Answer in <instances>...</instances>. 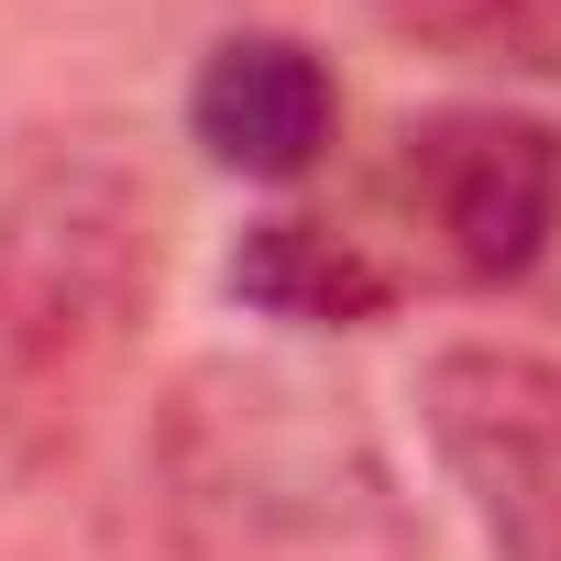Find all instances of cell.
<instances>
[{
    "label": "cell",
    "mask_w": 561,
    "mask_h": 561,
    "mask_svg": "<svg viewBox=\"0 0 561 561\" xmlns=\"http://www.w3.org/2000/svg\"><path fill=\"white\" fill-rule=\"evenodd\" d=\"M144 473L187 561H430L419 495L364 397L275 353L187 364L154 397Z\"/></svg>",
    "instance_id": "obj_1"
},
{
    "label": "cell",
    "mask_w": 561,
    "mask_h": 561,
    "mask_svg": "<svg viewBox=\"0 0 561 561\" xmlns=\"http://www.w3.org/2000/svg\"><path fill=\"white\" fill-rule=\"evenodd\" d=\"M165 198L133 154L78 144L0 187V451L45 462L111 397L154 320Z\"/></svg>",
    "instance_id": "obj_2"
},
{
    "label": "cell",
    "mask_w": 561,
    "mask_h": 561,
    "mask_svg": "<svg viewBox=\"0 0 561 561\" xmlns=\"http://www.w3.org/2000/svg\"><path fill=\"white\" fill-rule=\"evenodd\" d=\"M397 209H408L430 275L561 320V122H528V111L408 122L397 133Z\"/></svg>",
    "instance_id": "obj_3"
},
{
    "label": "cell",
    "mask_w": 561,
    "mask_h": 561,
    "mask_svg": "<svg viewBox=\"0 0 561 561\" xmlns=\"http://www.w3.org/2000/svg\"><path fill=\"white\" fill-rule=\"evenodd\" d=\"M419 430L495 561H561V364L528 342H451L419 364Z\"/></svg>",
    "instance_id": "obj_4"
},
{
    "label": "cell",
    "mask_w": 561,
    "mask_h": 561,
    "mask_svg": "<svg viewBox=\"0 0 561 561\" xmlns=\"http://www.w3.org/2000/svg\"><path fill=\"white\" fill-rule=\"evenodd\" d=\"M187 144L242 187H298L342 144V78L298 34H220L187 78Z\"/></svg>",
    "instance_id": "obj_5"
},
{
    "label": "cell",
    "mask_w": 561,
    "mask_h": 561,
    "mask_svg": "<svg viewBox=\"0 0 561 561\" xmlns=\"http://www.w3.org/2000/svg\"><path fill=\"white\" fill-rule=\"evenodd\" d=\"M220 287H231L253 320H275V331H364V320L397 309V275L364 253V231L309 220V209H264V220H242Z\"/></svg>",
    "instance_id": "obj_6"
},
{
    "label": "cell",
    "mask_w": 561,
    "mask_h": 561,
    "mask_svg": "<svg viewBox=\"0 0 561 561\" xmlns=\"http://www.w3.org/2000/svg\"><path fill=\"white\" fill-rule=\"evenodd\" d=\"M375 23L451 56V67H528L561 78V0H375Z\"/></svg>",
    "instance_id": "obj_7"
}]
</instances>
